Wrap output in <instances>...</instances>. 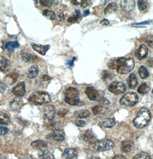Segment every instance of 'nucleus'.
<instances>
[{
  "label": "nucleus",
  "mask_w": 153,
  "mask_h": 159,
  "mask_svg": "<svg viewBox=\"0 0 153 159\" xmlns=\"http://www.w3.org/2000/svg\"><path fill=\"white\" fill-rule=\"evenodd\" d=\"M151 119V113L149 110L145 107H143L138 112L136 118L133 119L134 126L139 129L146 126Z\"/></svg>",
  "instance_id": "nucleus-1"
},
{
  "label": "nucleus",
  "mask_w": 153,
  "mask_h": 159,
  "mask_svg": "<svg viewBox=\"0 0 153 159\" xmlns=\"http://www.w3.org/2000/svg\"><path fill=\"white\" fill-rule=\"evenodd\" d=\"M28 100L31 103L40 105L50 102L51 97L46 92H36L29 97Z\"/></svg>",
  "instance_id": "nucleus-2"
},
{
  "label": "nucleus",
  "mask_w": 153,
  "mask_h": 159,
  "mask_svg": "<svg viewBox=\"0 0 153 159\" xmlns=\"http://www.w3.org/2000/svg\"><path fill=\"white\" fill-rule=\"evenodd\" d=\"M65 100L67 103L71 106H77L79 103V92L74 88H67L65 92Z\"/></svg>",
  "instance_id": "nucleus-3"
},
{
  "label": "nucleus",
  "mask_w": 153,
  "mask_h": 159,
  "mask_svg": "<svg viewBox=\"0 0 153 159\" xmlns=\"http://www.w3.org/2000/svg\"><path fill=\"white\" fill-rule=\"evenodd\" d=\"M135 61L133 59L131 58H126L122 57V62L116 70L118 73L120 75L127 74L133 69Z\"/></svg>",
  "instance_id": "nucleus-4"
},
{
  "label": "nucleus",
  "mask_w": 153,
  "mask_h": 159,
  "mask_svg": "<svg viewBox=\"0 0 153 159\" xmlns=\"http://www.w3.org/2000/svg\"><path fill=\"white\" fill-rule=\"evenodd\" d=\"M139 98L137 94L133 92H130L122 96L120 103L126 107H133L137 103Z\"/></svg>",
  "instance_id": "nucleus-5"
},
{
  "label": "nucleus",
  "mask_w": 153,
  "mask_h": 159,
  "mask_svg": "<svg viewBox=\"0 0 153 159\" xmlns=\"http://www.w3.org/2000/svg\"><path fill=\"white\" fill-rule=\"evenodd\" d=\"M115 143L112 140L104 139L97 141L93 145L94 150L98 152H104L109 151L114 148Z\"/></svg>",
  "instance_id": "nucleus-6"
},
{
  "label": "nucleus",
  "mask_w": 153,
  "mask_h": 159,
  "mask_svg": "<svg viewBox=\"0 0 153 159\" xmlns=\"http://www.w3.org/2000/svg\"><path fill=\"white\" fill-rule=\"evenodd\" d=\"M108 89L112 93L119 95L122 94L126 91V85L120 81H114L110 84Z\"/></svg>",
  "instance_id": "nucleus-7"
},
{
  "label": "nucleus",
  "mask_w": 153,
  "mask_h": 159,
  "mask_svg": "<svg viewBox=\"0 0 153 159\" xmlns=\"http://www.w3.org/2000/svg\"><path fill=\"white\" fill-rule=\"evenodd\" d=\"M85 93L88 98L92 101H100L103 98V95L101 91L96 90L92 87H87L85 89Z\"/></svg>",
  "instance_id": "nucleus-8"
},
{
  "label": "nucleus",
  "mask_w": 153,
  "mask_h": 159,
  "mask_svg": "<svg viewBox=\"0 0 153 159\" xmlns=\"http://www.w3.org/2000/svg\"><path fill=\"white\" fill-rule=\"evenodd\" d=\"M25 84L24 82H20L12 89V92L13 95L22 97L25 94Z\"/></svg>",
  "instance_id": "nucleus-9"
},
{
  "label": "nucleus",
  "mask_w": 153,
  "mask_h": 159,
  "mask_svg": "<svg viewBox=\"0 0 153 159\" xmlns=\"http://www.w3.org/2000/svg\"><path fill=\"white\" fill-rule=\"evenodd\" d=\"M44 118L48 120H51L54 118L55 115V109L54 106L48 105L46 106L44 109Z\"/></svg>",
  "instance_id": "nucleus-10"
},
{
  "label": "nucleus",
  "mask_w": 153,
  "mask_h": 159,
  "mask_svg": "<svg viewBox=\"0 0 153 159\" xmlns=\"http://www.w3.org/2000/svg\"><path fill=\"white\" fill-rule=\"evenodd\" d=\"M63 159H77L78 157V151L73 148L66 149L62 155Z\"/></svg>",
  "instance_id": "nucleus-11"
},
{
  "label": "nucleus",
  "mask_w": 153,
  "mask_h": 159,
  "mask_svg": "<svg viewBox=\"0 0 153 159\" xmlns=\"http://www.w3.org/2000/svg\"><path fill=\"white\" fill-rule=\"evenodd\" d=\"M134 143L133 140L127 139L123 141L121 144V150L126 153H129L133 151Z\"/></svg>",
  "instance_id": "nucleus-12"
},
{
  "label": "nucleus",
  "mask_w": 153,
  "mask_h": 159,
  "mask_svg": "<svg viewBox=\"0 0 153 159\" xmlns=\"http://www.w3.org/2000/svg\"><path fill=\"white\" fill-rule=\"evenodd\" d=\"M32 48L35 52H38L40 54L44 56L47 51L49 50L50 46L49 44L42 45L39 44L32 43L31 44Z\"/></svg>",
  "instance_id": "nucleus-13"
},
{
  "label": "nucleus",
  "mask_w": 153,
  "mask_h": 159,
  "mask_svg": "<svg viewBox=\"0 0 153 159\" xmlns=\"http://www.w3.org/2000/svg\"><path fill=\"white\" fill-rule=\"evenodd\" d=\"M83 139L86 143L92 145L97 141V138L94 135L93 132L90 130H87L84 133L83 136Z\"/></svg>",
  "instance_id": "nucleus-14"
},
{
  "label": "nucleus",
  "mask_w": 153,
  "mask_h": 159,
  "mask_svg": "<svg viewBox=\"0 0 153 159\" xmlns=\"http://www.w3.org/2000/svg\"><path fill=\"white\" fill-rule=\"evenodd\" d=\"M120 6L124 11L131 12L135 8V2L133 0H123L120 2Z\"/></svg>",
  "instance_id": "nucleus-15"
},
{
  "label": "nucleus",
  "mask_w": 153,
  "mask_h": 159,
  "mask_svg": "<svg viewBox=\"0 0 153 159\" xmlns=\"http://www.w3.org/2000/svg\"><path fill=\"white\" fill-rule=\"evenodd\" d=\"M148 54V48L145 44H142L141 46L135 52V56L139 60H142L147 56Z\"/></svg>",
  "instance_id": "nucleus-16"
},
{
  "label": "nucleus",
  "mask_w": 153,
  "mask_h": 159,
  "mask_svg": "<svg viewBox=\"0 0 153 159\" xmlns=\"http://www.w3.org/2000/svg\"><path fill=\"white\" fill-rule=\"evenodd\" d=\"M48 143L47 141L44 140H42V139L36 140L31 143V146L32 147L42 150V151L46 150L48 147Z\"/></svg>",
  "instance_id": "nucleus-17"
},
{
  "label": "nucleus",
  "mask_w": 153,
  "mask_h": 159,
  "mask_svg": "<svg viewBox=\"0 0 153 159\" xmlns=\"http://www.w3.org/2000/svg\"><path fill=\"white\" fill-rule=\"evenodd\" d=\"M18 75L16 73H9L4 79V83L6 85H12L18 79Z\"/></svg>",
  "instance_id": "nucleus-18"
},
{
  "label": "nucleus",
  "mask_w": 153,
  "mask_h": 159,
  "mask_svg": "<svg viewBox=\"0 0 153 159\" xmlns=\"http://www.w3.org/2000/svg\"><path fill=\"white\" fill-rule=\"evenodd\" d=\"M52 137L56 141L61 142V141H63L65 139V134L62 129H55L52 132Z\"/></svg>",
  "instance_id": "nucleus-19"
},
{
  "label": "nucleus",
  "mask_w": 153,
  "mask_h": 159,
  "mask_svg": "<svg viewBox=\"0 0 153 159\" xmlns=\"http://www.w3.org/2000/svg\"><path fill=\"white\" fill-rule=\"evenodd\" d=\"M9 61L4 57H0V70L5 73L9 70Z\"/></svg>",
  "instance_id": "nucleus-20"
},
{
  "label": "nucleus",
  "mask_w": 153,
  "mask_h": 159,
  "mask_svg": "<svg viewBox=\"0 0 153 159\" xmlns=\"http://www.w3.org/2000/svg\"><path fill=\"white\" fill-rule=\"evenodd\" d=\"M23 105V102L20 99H15L10 103V106L14 111L20 110Z\"/></svg>",
  "instance_id": "nucleus-21"
},
{
  "label": "nucleus",
  "mask_w": 153,
  "mask_h": 159,
  "mask_svg": "<svg viewBox=\"0 0 153 159\" xmlns=\"http://www.w3.org/2000/svg\"><path fill=\"white\" fill-rule=\"evenodd\" d=\"M39 73V68L37 65L31 66L28 69V77L29 79H34L38 76Z\"/></svg>",
  "instance_id": "nucleus-22"
},
{
  "label": "nucleus",
  "mask_w": 153,
  "mask_h": 159,
  "mask_svg": "<svg viewBox=\"0 0 153 159\" xmlns=\"http://www.w3.org/2000/svg\"><path fill=\"white\" fill-rule=\"evenodd\" d=\"M106 108L102 106H95L92 108V111L95 116H101L106 112Z\"/></svg>",
  "instance_id": "nucleus-23"
},
{
  "label": "nucleus",
  "mask_w": 153,
  "mask_h": 159,
  "mask_svg": "<svg viewBox=\"0 0 153 159\" xmlns=\"http://www.w3.org/2000/svg\"><path fill=\"white\" fill-rule=\"evenodd\" d=\"M122 57L115 58L110 61L108 64V67L111 69H117L122 62Z\"/></svg>",
  "instance_id": "nucleus-24"
},
{
  "label": "nucleus",
  "mask_w": 153,
  "mask_h": 159,
  "mask_svg": "<svg viewBox=\"0 0 153 159\" xmlns=\"http://www.w3.org/2000/svg\"><path fill=\"white\" fill-rule=\"evenodd\" d=\"M128 85L131 88L133 89L137 87V79L135 74L131 73L128 79Z\"/></svg>",
  "instance_id": "nucleus-25"
},
{
  "label": "nucleus",
  "mask_w": 153,
  "mask_h": 159,
  "mask_svg": "<svg viewBox=\"0 0 153 159\" xmlns=\"http://www.w3.org/2000/svg\"><path fill=\"white\" fill-rule=\"evenodd\" d=\"M74 115L77 118H85L90 115V112L88 110H80L75 112Z\"/></svg>",
  "instance_id": "nucleus-26"
},
{
  "label": "nucleus",
  "mask_w": 153,
  "mask_h": 159,
  "mask_svg": "<svg viewBox=\"0 0 153 159\" xmlns=\"http://www.w3.org/2000/svg\"><path fill=\"white\" fill-rule=\"evenodd\" d=\"M102 126L106 128H112L115 125V121L113 118H106L101 122Z\"/></svg>",
  "instance_id": "nucleus-27"
},
{
  "label": "nucleus",
  "mask_w": 153,
  "mask_h": 159,
  "mask_svg": "<svg viewBox=\"0 0 153 159\" xmlns=\"http://www.w3.org/2000/svg\"><path fill=\"white\" fill-rule=\"evenodd\" d=\"M11 123V119L8 115L5 113H0V125H8Z\"/></svg>",
  "instance_id": "nucleus-28"
},
{
  "label": "nucleus",
  "mask_w": 153,
  "mask_h": 159,
  "mask_svg": "<svg viewBox=\"0 0 153 159\" xmlns=\"http://www.w3.org/2000/svg\"><path fill=\"white\" fill-rule=\"evenodd\" d=\"M117 9V4L115 2H112L108 4L106 6V8L104 10V13L106 15H109L110 13L115 11Z\"/></svg>",
  "instance_id": "nucleus-29"
},
{
  "label": "nucleus",
  "mask_w": 153,
  "mask_h": 159,
  "mask_svg": "<svg viewBox=\"0 0 153 159\" xmlns=\"http://www.w3.org/2000/svg\"><path fill=\"white\" fill-rule=\"evenodd\" d=\"M19 46V43L17 41H12V42H9L5 44V48L7 49L9 51H13L16 48H18Z\"/></svg>",
  "instance_id": "nucleus-30"
},
{
  "label": "nucleus",
  "mask_w": 153,
  "mask_h": 159,
  "mask_svg": "<svg viewBox=\"0 0 153 159\" xmlns=\"http://www.w3.org/2000/svg\"><path fill=\"white\" fill-rule=\"evenodd\" d=\"M139 74L142 79H146L149 76V73L147 68L145 67L144 66H141L139 68Z\"/></svg>",
  "instance_id": "nucleus-31"
},
{
  "label": "nucleus",
  "mask_w": 153,
  "mask_h": 159,
  "mask_svg": "<svg viewBox=\"0 0 153 159\" xmlns=\"http://www.w3.org/2000/svg\"><path fill=\"white\" fill-rule=\"evenodd\" d=\"M150 90V88L147 84L142 83L139 85L137 89L138 93L141 94H145L147 92H149Z\"/></svg>",
  "instance_id": "nucleus-32"
},
{
  "label": "nucleus",
  "mask_w": 153,
  "mask_h": 159,
  "mask_svg": "<svg viewBox=\"0 0 153 159\" xmlns=\"http://www.w3.org/2000/svg\"><path fill=\"white\" fill-rule=\"evenodd\" d=\"M40 157L42 159H54V157L50 152L47 149L42 151V153L40 155Z\"/></svg>",
  "instance_id": "nucleus-33"
},
{
  "label": "nucleus",
  "mask_w": 153,
  "mask_h": 159,
  "mask_svg": "<svg viewBox=\"0 0 153 159\" xmlns=\"http://www.w3.org/2000/svg\"><path fill=\"white\" fill-rule=\"evenodd\" d=\"M43 15L46 16L47 18H48L50 20H55L56 17V15L55 13L52 11H50L48 9H45L42 12Z\"/></svg>",
  "instance_id": "nucleus-34"
},
{
  "label": "nucleus",
  "mask_w": 153,
  "mask_h": 159,
  "mask_svg": "<svg viewBox=\"0 0 153 159\" xmlns=\"http://www.w3.org/2000/svg\"><path fill=\"white\" fill-rule=\"evenodd\" d=\"M133 159H151V157L147 153L142 152L135 156Z\"/></svg>",
  "instance_id": "nucleus-35"
},
{
  "label": "nucleus",
  "mask_w": 153,
  "mask_h": 159,
  "mask_svg": "<svg viewBox=\"0 0 153 159\" xmlns=\"http://www.w3.org/2000/svg\"><path fill=\"white\" fill-rule=\"evenodd\" d=\"M80 16H81V13L79 10H75V15L70 17L67 19V21L70 23H74L79 20V17Z\"/></svg>",
  "instance_id": "nucleus-36"
},
{
  "label": "nucleus",
  "mask_w": 153,
  "mask_h": 159,
  "mask_svg": "<svg viewBox=\"0 0 153 159\" xmlns=\"http://www.w3.org/2000/svg\"><path fill=\"white\" fill-rule=\"evenodd\" d=\"M147 5H148L147 1L141 0V1H138V7H139V10L141 11L145 10L147 7Z\"/></svg>",
  "instance_id": "nucleus-37"
},
{
  "label": "nucleus",
  "mask_w": 153,
  "mask_h": 159,
  "mask_svg": "<svg viewBox=\"0 0 153 159\" xmlns=\"http://www.w3.org/2000/svg\"><path fill=\"white\" fill-rule=\"evenodd\" d=\"M56 1H50V0H40V3L44 7H50L52 5L55 4L54 2Z\"/></svg>",
  "instance_id": "nucleus-38"
},
{
  "label": "nucleus",
  "mask_w": 153,
  "mask_h": 159,
  "mask_svg": "<svg viewBox=\"0 0 153 159\" xmlns=\"http://www.w3.org/2000/svg\"><path fill=\"white\" fill-rule=\"evenodd\" d=\"M145 42L150 47L153 48V35H148L145 38Z\"/></svg>",
  "instance_id": "nucleus-39"
},
{
  "label": "nucleus",
  "mask_w": 153,
  "mask_h": 159,
  "mask_svg": "<svg viewBox=\"0 0 153 159\" xmlns=\"http://www.w3.org/2000/svg\"><path fill=\"white\" fill-rule=\"evenodd\" d=\"M9 132V129L7 127L0 126V135H4L7 134Z\"/></svg>",
  "instance_id": "nucleus-40"
},
{
  "label": "nucleus",
  "mask_w": 153,
  "mask_h": 159,
  "mask_svg": "<svg viewBox=\"0 0 153 159\" xmlns=\"http://www.w3.org/2000/svg\"><path fill=\"white\" fill-rule=\"evenodd\" d=\"M31 58V55L28 53H24L22 55V58L25 62H28Z\"/></svg>",
  "instance_id": "nucleus-41"
},
{
  "label": "nucleus",
  "mask_w": 153,
  "mask_h": 159,
  "mask_svg": "<svg viewBox=\"0 0 153 159\" xmlns=\"http://www.w3.org/2000/svg\"><path fill=\"white\" fill-rule=\"evenodd\" d=\"M75 124L78 127H83L85 125V122L82 120H77L75 122Z\"/></svg>",
  "instance_id": "nucleus-42"
},
{
  "label": "nucleus",
  "mask_w": 153,
  "mask_h": 159,
  "mask_svg": "<svg viewBox=\"0 0 153 159\" xmlns=\"http://www.w3.org/2000/svg\"><path fill=\"white\" fill-rule=\"evenodd\" d=\"M110 77H111V75L108 71H104L102 73V79L104 80L110 79Z\"/></svg>",
  "instance_id": "nucleus-43"
},
{
  "label": "nucleus",
  "mask_w": 153,
  "mask_h": 159,
  "mask_svg": "<svg viewBox=\"0 0 153 159\" xmlns=\"http://www.w3.org/2000/svg\"><path fill=\"white\" fill-rule=\"evenodd\" d=\"M90 4V1H81V7L83 8H86L87 7H88Z\"/></svg>",
  "instance_id": "nucleus-44"
},
{
  "label": "nucleus",
  "mask_w": 153,
  "mask_h": 159,
  "mask_svg": "<svg viewBox=\"0 0 153 159\" xmlns=\"http://www.w3.org/2000/svg\"><path fill=\"white\" fill-rule=\"evenodd\" d=\"M7 87L5 84L0 81V93H4L6 91Z\"/></svg>",
  "instance_id": "nucleus-45"
},
{
  "label": "nucleus",
  "mask_w": 153,
  "mask_h": 159,
  "mask_svg": "<svg viewBox=\"0 0 153 159\" xmlns=\"http://www.w3.org/2000/svg\"><path fill=\"white\" fill-rule=\"evenodd\" d=\"M17 159H32V157L29 154H25L21 156Z\"/></svg>",
  "instance_id": "nucleus-46"
},
{
  "label": "nucleus",
  "mask_w": 153,
  "mask_h": 159,
  "mask_svg": "<svg viewBox=\"0 0 153 159\" xmlns=\"http://www.w3.org/2000/svg\"><path fill=\"white\" fill-rule=\"evenodd\" d=\"M67 112V110H65V109H63V110H61L60 111L58 112V114L59 116H64Z\"/></svg>",
  "instance_id": "nucleus-47"
},
{
  "label": "nucleus",
  "mask_w": 153,
  "mask_h": 159,
  "mask_svg": "<svg viewBox=\"0 0 153 159\" xmlns=\"http://www.w3.org/2000/svg\"><path fill=\"white\" fill-rule=\"evenodd\" d=\"M75 60V57H73V58L72 60H69V61L67 62V64L68 65L70 66H73V65H74V62Z\"/></svg>",
  "instance_id": "nucleus-48"
},
{
  "label": "nucleus",
  "mask_w": 153,
  "mask_h": 159,
  "mask_svg": "<svg viewBox=\"0 0 153 159\" xmlns=\"http://www.w3.org/2000/svg\"><path fill=\"white\" fill-rule=\"evenodd\" d=\"M100 23L102 24V25H108V24H110V22L109 21L107 20V19H103L100 21Z\"/></svg>",
  "instance_id": "nucleus-49"
},
{
  "label": "nucleus",
  "mask_w": 153,
  "mask_h": 159,
  "mask_svg": "<svg viewBox=\"0 0 153 159\" xmlns=\"http://www.w3.org/2000/svg\"><path fill=\"white\" fill-rule=\"evenodd\" d=\"M113 159H127L124 156L121 155H118L115 156Z\"/></svg>",
  "instance_id": "nucleus-50"
},
{
  "label": "nucleus",
  "mask_w": 153,
  "mask_h": 159,
  "mask_svg": "<svg viewBox=\"0 0 153 159\" xmlns=\"http://www.w3.org/2000/svg\"><path fill=\"white\" fill-rule=\"evenodd\" d=\"M42 79L43 80V81H50L51 80V78L47 75H43Z\"/></svg>",
  "instance_id": "nucleus-51"
},
{
  "label": "nucleus",
  "mask_w": 153,
  "mask_h": 159,
  "mask_svg": "<svg viewBox=\"0 0 153 159\" xmlns=\"http://www.w3.org/2000/svg\"><path fill=\"white\" fill-rule=\"evenodd\" d=\"M148 62V65L150 66L151 67H153V60L152 58H150L149 60L147 61Z\"/></svg>",
  "instance_id": "nucleus-52"
},
{
  "label": "nucleus",
  "mask_w": 153,
  "mask_h": 159,
  "mask_svg": "<svg viewBox=\"0 0 153 159\" xmlns=\"http://www.w3.org/2000/svg\"><path fill=\"white\" fill-rule=\"evenodd\" d=\"M89 13H90V12H89V10H87V11H85L84 13H83V16H87L88 15H89Z\"/></svg>",
  "instance_id": "nucleus-53"
},
{
  "label": "nucleus",
  "mask_w": 153,
  "mask_h": 159,
  "mask_svg": "<svg viewBox=\"0 0 153 159\" xmlns=\"http://www.w3.org/2000/svg\"><path fill=\"white\" fill-rule=\"evenodd\" d=\"M150 22V21H145V22H142V23H137V24H139V25H141V24H149Z\"/></svg>",
  "instance_id": "nucleus-54"
},
{
  "label": "nucleus",
  "mask_w": 153,
  "mask_h": 159,
  "mask_svg": "<svg viewBox=\"0 0 153 159\" xmlns=\"http://www.w3.org/2000/svg\"><path fill=\"white\" fill-rule=\"evenodd\" d=\"M71 2H72L73 4L75 5H78L79 4V1H72Z\"/></svg>",
  "instance_id": "nucleus-55"
},
{
  "label": "nucleus",
  "mask_w": 153,
  "mask_h": 159,
  "mask_svg": "<svg viewBox=\"0 0 153 159\" xmlns=\"http://www.w3.org/2000/svg\"><path fill=\"white\" fill-rule=\"evenodd\" d=\"M90 159H100L98 157H92V158H91Z\"/></svg>",
  "instance_id": "nucleus-56"
},
{
  "label": "nucleus",
  "mask_w": 153,
  "mask_h": 159,
  "mask_svg": "<svg viewBox=\"0 0 153 159\" xmlns=\"http://www.w3.org/2000/svg\"><path fill=\"white\" fill-rule=\"evenodd\" d=\"M2 141L0 140V147H1V145H2Z\"/></svg>",
  "instance_id": "nucleus-57"
},
{
  "label": "nucleus",
  "mask_w": 153,
  "mask_h": 159,
  "mask_svg": "<svg viewBox=\"0 0 153 159\" xmlns=\"http://www.w3.org/2000/svg\"><path fill=\"white\" fill-rule=\"evenodd\" d=\"M1 157H2V155L0 153V159H1Z\"/></svg>",
  "instance_id": "nucleus-58"
},
{
  "label": "nucleus",
  "mask_w": 153,
  "mask_h": 159,
  "mask_svg": "<svg viewBox=\"0 0 153 159\" xmlns=\"http://www.w3.org/2000/svg\"><path fill=\"white\" fill-rule=\"evenodd\" d=\"M152 93H153V91H152Z\"/></svg>",
  "instance_id": "nucleus-59"
}]
</instances>
